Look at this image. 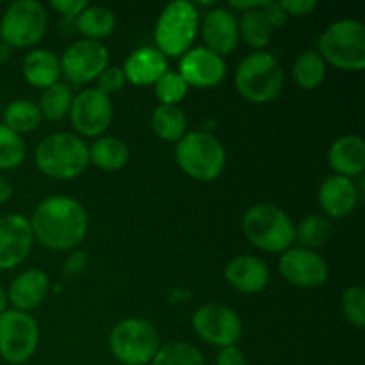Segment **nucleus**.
I'll return each instance as SVG.
<instances>
[{
	"mask_svg": "<svg viewBox=\"0 0 365 365\" xmlns=\"http://www.w3.org/2000/svg\"><path fill=\"white\" fill-rule=\"evenodd\" d=\"M59 63L61 73H64L68 82L84 86L98 78V75L109 66V50L100 41L81 39L64 50Z\"/></svg>",
	"mask_w": 365,
	"mask_h": 365,
	"instance_id": "obj_12",
	"label": "nucleus"
},
{
	"mask_svg": "<svg viewBox=\"0 0 365 365\" xmlns=\"http://www.w3.org/2000/svg\"><path fill=\"white\" fill-rule=\"evenodd\" d=\"M114 359L123 365H146L160 348L155 327L146 319H123L113 328L109 337Z\"/></svg>",
	"mask_w": 365,
	"mask_h": 365,
	"instance_id": "obj_8",
	"label": "nucleus"
},
{
	"mask_svg": "<svg viewBox=\"0 0 365 365\" xmlns=\"http://www.w3.org/2000/svg\"><path fill=\"white\" fill-rule=\"evenodd\" d=\"M38 103L31 100H14L4 110V125L16 134H29L41 123Z\"/></svg>",
	"mask_w": 365,
	"mask_h": 365,
	"instance_id": "obj_29",
	"label": "nucleus"
},
{
	"mask_svg": "<svg viewBox=\"0 0 365 365\" xmlns=\"http://www.w3.org/2000/svg\"><path fill=\"white\" fill-rule=\"evenodd\" d=\"M50 6L57 11L59 14H63L68 20H77L78 14L89 6L86 0H52Z\"/></svg>",
	"mask_w": 365,
	"mask_h": 365,
	"instance_id": "obj_38",
	"label": "nucleus"
},
{
	"mask_svg": "<svg viewBox=\"0 0 365 365\" xmlns=\"http://www.w3.org/2000/svg\"><path fill=\"white\" fill-rule=\"evenodd\" d=\"M152 365H205L202 351L189 342H168L155 353Z\"/></svg>",
	"mask_w": 365,
	"mask_h": 365,
	"instance_id": "obj_32",
	"label": "nucleus"
},
{
	"mask_svg": "<svg viewBox=\"0 0 365 365\" xmlns=\"http://www.w3.org/2000/svg\"><path fill=\"white\" fill-rule=\"evenodd\" d=\"M200 25V13L187 0L170 2L159 14L155 25L157 50L168 57H180L195 43Z\"/></svg>",
	"mask_w": 365,
	"mask_h": 365,
	"instance_id": "obj_7",
	"label": "nucleus"
},
{
	"mask_svg": "<svg viewBox=\"0 0 365 365\" xmlns=\"http://www.w3.org/2000/svg\"><path fill=\"white\" fill-rule=\"evenodd\" d=\"M317 198L327 216L341 220L355 210L359 203V189L351 178L331 175L321 184Z\"/></svg>",
	"mask_w": 365,
	"mask_h": 365,
	"instance_id": "obj_20",
	"label": "nucleus"
},
{
	"mask_svg": "<svg viewBox=\"0 0 365 365\" xmlns=\"http://www.w3.org/2000/svg\"><path fill=\"white\" fill-rule=\"evenodd\" d=\"M34 242L31 223L20 214L0 217V269H13L29 257Z\"/></svg>",
	"mask_w": 365,
	"mask_h": 365,
	"instance_id": "obj_15",
	"label": "nucleus"
},
{
	"mask_svg": "<svg viewBox=\"0 0 365 365\" xmlns=\"http://www.w3.org/2000/svg\"><path fill=\"white\" fill-rule=\"evenodd\" d=\"M178 73L187 82V86L209 89L223 81L227 75V64H225L223 57L210 52L205 46H196L182 56Z\"/></svg>",
	"mask_w": 365,
	"mask_h": 365,
	"instance_id": "obj_16",
	"label": "nucleus"
},
{
	"mask_svg": "<svg viewBox=\"0 0 365 365\" xmlns=\"http://www.w3.org/2000/svg\"><path fill=\"white\" fill-rule=\"evenodd\" d=\"M278 267H280L282 277L299 289L321 287L327 284L328 274H330L328 264L324 262L323 257L314 250L302 248V246H294L282 253Z\"/></svg>",
	"mask_w": 365,
	"mask_h": 365,
	"instance_id": "obj_14",
	"label": "nucleus"
},
{
	"mask_svg": "<svg viewBox=\"0 0 365 365\" xmlns=\"http://www.w3.org/2000/svg\"><path fill=\"white\" fill-rule=\"evenodd\" d=\"M71 125L86 138H98L113 121V103L100 89L89 88L73 96L70 107Z\"/></svg>",
	"mask_w": 365,
	"mask_h": 365,
	"instance_id": "obj_13",
	"label": "nucleus"
},
{
	"mask_svg": "<svg viewBox=\"0 0 365 365\" xmlns=\"http://www.w3.org/2000/svg\"><path fill=\"white\" fill-rule=\"evenodd\" d=\"M127 78H125V73L121 68L118 66H107L102 73L98 75V88L103 95L109 96L110 93L120 91L125 86Z\"/></svg>",
	"mask_w": 365,
	"mask_h": 365,
	"instance_id": "obj_36",
	"label": "nucleus"
},
{
	"mask_svg": "<svg viewBox=\"0 0 365 365\" xmlns=\"http://www.w3.org/2000/svg\"><path fill=\"white\" fill-rule=\"evenodd\" d=\"M192 328L202 341L217 348L235 346L242 335V321L235 310L221 303L200 307L192 316Z\"/></svg>",
	"mask_w": 365,
	"mask_h": 365,
	"instance_id": "obj_11",
	"label": "nucleus"
},
{
	"mask_svg": "<svg viewBox=\"0 0 365 365\" xmlns=\"http://www.w3.org/2000/svg\"><path fill=\"white\" fill-rule=\"evenodd\" d=\"M175 159L187 177L198 182H212L223 173L227 153L220 139L203 130L185 132L177 143Z\"/></svg>",
	"mask_w": 365,
	"mask_h": 365,
	"instance_id": "obj_5",
	"label": "nucleus"
},
{
	"mask_svg": "<svg viewBox=\"0 0 365 365\" xmlns=\"http://www.w3.org/2000/svg\"><path fill=\"white\" fill-rule=\"evenodd\" d=\"M46 11L36 0L13 2L0 20L2 43L13 48H29L45 36Z\"/></svg>",
	"mask_w": 365,
	"mask_h": 365,
	"instance_id": "obj_9",
	"label": "nucleus"
},
{
	"mask_svg": "<svg viewBox=\"0 0 365 365\" xmlns=\"http://www.w3.org/2000/svg\"><path fill=\"white\" fill-rule=\"evenodd\" d=\"M216 365H246V356L237 346L221 348L216 356Z\"/></svg>",
	"mask_w": 365,
	"mask_h": 365,
	"instance_id": "obj_39",
	"label": "nucleus"
},
{
	"mask_svg": "<svg viewBox=\"0 0 365 365\" xmlns=\"http://www.w3.org/2000/svg\"><path fill=\"white\" fill-rule=\"evenodd\" d=\"M342 312L349 324L364 328L365 324V291L362 285H351L342 294Z\"/></svg>",
	"mask_w": 365,
	"mask_h": 365,
	"instance_id": "obj_35",
	"label": "nucleus"
},
{
	"mask_svg": "<svg viewBox=\"0 0 365 365\" xmlns=\"http://www.w3.org/2000/svg\"><path fill=\"white\" fill-rule=\"evenodd\" d=\"M168 71V59L155 46H141L127 57L125 78L134 86H152Z\"/></svg>",
	"mask_w": 365,
	"mask_h": 365,
	"instance_id": "obj_21",
	"label": "nucleus"
},
{
	"mask_svg": "<svg viewBox=\"0 0 365 365\" xmlns=\"http://www.w3.org/2000/svg\"><path fill=\"white\" fill-rule=\"evenodd\" d=\"M202 38L205 48L217 53L220 57L228 56L237 48L239 43V27L234 13L225 7H216L203 16Z\"/></svg>",
	"mask_w": 365,
	"mask_h": 365,
	"instance_id": "obj_17",
	"label": "nucleus"
},
{
	"mask_svg": "<svg viewBox=\"0 0 365 365\" xmlns=\"http://www.w3.org/2000/svg\"><path fill=\"white\" fill-rule=\"evenodd\" d=\"M331 235V223L327 216L309 214L294 227V237L302 242V248H321L328 242Z\"/></svg>",
	"mask_w": 365,
	"mask_h": 365,
	"instance_id": "obj_31",
	"label": "nucleus"
},
{
	"mask_svg": "<svg viewBox=\"0 0 365 365\" xmlns=\"http://www.w3.org/2000/svg\"><path fill=\"white\" fill-rule=\"evenodd\" d=\"M48 291V274L41 269H27L11 282L7 302L14 307V310L31 312L45 302Z\"/></svg>",
	"mask_w": 365,
	"mask_h": 365,
	"instance_id": "obj_19",
	"label": "nucleus"
},
{
	"mask_svg": "<svg viewBox=\"0 0 365 365\" xmlns=\"http://www.w3.org/2000/svg\"><path fill=\"white\" fill-rule=\"evenodd\" d=\"M88 266V255L84 252H75L68 257L66 264H64V271L68 274H78L86 269Z\"/></svg>",
	"mask_w": 365,
	"mask_h": 365,
	"instance_id": "obj_40",
	"label": "nucleus"
},
{
	"mask_svg": "<svg viewBox=\"0 0 365 365\" xmlns=\"http://www.w3.org/2000/svg\"><path fill=\"white\" fill-rule=\"evenodd\" d=\"M237 91L252 103H269L284 89V71L269 52H253L239 63L235 71Z\"/></svg>",
	"mask_w": 365,
	"mask_h": 365,
	"instance_id": "obj_4",
	"label": "nucleus"
},
{
	"mask_svg": "<svg viewBox=\"0 0 365 365\" xmlns=\"http://www.w3.org/2000/svg\"><path fill=\"white\" fill-rule=\"evenodd\" d=\"M152 128L163 141L178 143L187 130V120L178 106H159L152 114Z\"/></svg>",
	"mask_w": 365,
	"mask_h": 365,
	"instance_id": "obj_27",
	"label": "nucleus"
},
{
	"mask_svg": "<svg viewBox=\"0 0 365 365\" xmlns=\"http://www.w3.org/2000/svg\"><path fill=\"white\" fill-rule=\"evenodd\" d=\"M292 77L302 89H316L327 77V63L316 50H303L292 64Z\"/></svg>",
	"mask_w": 365,
	"mask_h": 365,
	"instance_id": "obj_28",
	"label": "nucleus"
},
{
	"mask_svg": "<svg viewBox=\"0 0 365 365\" xmlns=\"http://www.w3.org/2000/svg\"><path fill=\"white\" fill-rule=\"evenodd\" d=\"M77 31H81L86 36V39L100 41L102 38H107L116 29V16L110 9L103 6H88L75 20Z\"/></svg>",
	"mask_w": 365,
	"mask_h": 365,
	"instance_id": "obj_26",
	"label": "nucleus"
},
{
	"mask_svg": "<svg viewBox=\"0 0 365 365\" xmlns=\"http://www.w3.org/2000/svg\"><path fill=\"white\" fill-rule=\"evenodd\" d=\"M88 152L89 163L95 164L98 170L103 171L121 170L128 163V157H130V150H128L127 143L121 141L120 138H113V135L98 138L89 146Z\"/></svg>",
	"mask_w": 365,
	"mask_h": 365,
	"instance_id": "obj_24",
	"label": "nucleus"
},
{
	"mask_svg": "<svg viewBox=\"0 0 365 365\" xmlns=\"http://www.w3.org/2000/svg\"><path fill=\"white\" fill-rule=\"evenodd\" d=\"M269 2L271 0H245V2H239V0H230V7L246 13V11H253V9H260V7H266Z\"/></svg>",
	"mask_w": 365,
	"mask_h": 365,
	"instance_id": "obj_41",
	"label": "nucleus"
},
{
	"mask_svg": "<svg viewBox=\"0 0 365 365\" xmlns=\"http://www.w3.org/2000/svg\"><path fill=\"white\" fill-rule=\"evenodd\" d=\"M21 71L29 84L39 89H46L59 82L61 63L56 53L50 50L36 48L25 56Z\"/></svg>",
	"mask_w": 365,
	"mask_h": 365,
	"instance_id": "obj_23",
	"label": "nucleus"
},
{
	"mask_svg": "<svg viewBox=\"0 0 365 365\" xmlns=\"http://www.w3.org/2000/svg\"><path fill=\"white\" fill-rule=\"evenodd\" d=\"M319 56L324 63L349 71L365 68V25L359 20H339L319 38Z\"/></svg>",
	"mask_w": 365,
	"mask_h": 365,
	"instance_id": "obj_6",
	"label": "nucleus"
},
{
	"mask_svg": "<svg viewBox=\"0 0 365 365\" xmlns=\"http://www.w3.org/2000/svg\"><path fill=\"white\" fill-rule=\"evenodd\" d=\"M13 196V185L6 177L0 175V203H6Z\"/></svg>",
	"mask_w": 365,
	"mask_h": 365,
	"instance_id": "obj_42",
	"label": "nucleus"
},
{
	"mask_svg": "<svg viewBox=\"0 0 365 365\" xmlns=\"http://www.w3.org/2000/svg\"><path fill=\"white\" fill-rule=\"evenodd\" d=\"M246 239L267 253H284L294 242V223L285 210L271 203H257L242 217Z\"/></svg>",
	"mask_w": 365,
	"mask_h": 365,
	"instance_id": "obj_3",
	"label": "nucleus"
},
{
	"mask_svg": "<svg viewBox=\"0 0 365 365\" xmlns=\"http://www.w3.org/2000/svg\"><path fill=\"white\" fill-rule=\"evenodd\" d=\"M328 163L335 175L346 178L360 177L365 170V141L356 134L335 139L328 152Z\"/></svg>",
	"mask_w": 365,
	"mask_h": 365,
	"instance_id": "obj_22",
	"label": "nucleus"
},
{
	"mask_svg": "<svg viewBox=\"0 0 365 365\" xmlns=\"http://www.w3.org/2000/svg\"><path fill=\"white\" fill-rule=\"evenodd\" d=\"M9 46L6 45V43L0 41V61H6L7 57H9Z\"/></svg>",
	"mask_w": 365,
	"mask_h": 365,
	"instance_id": "obj_44",
	"label": "nucleus"
},
{
	"mask_svg": "<svg viewBox=\"0 0 365 365\" xmlns=\"http://www.w3.org/2000/svg\"><path fill=\"white\" fill-rule=\"evenodd\" d=\"M189 86L178 71L168 70L155 82V96L160 106H178L187 96Z\"/></svg>",
	"mask_w": 365,
	"mask_h": 365,
	"instance_id": "obj_34",
	"label": "nucleus"
},
{
	"mask_svg": "<svg viewBox=\"0 0 365 365\" xmlns=\"http://www.w3.org/2000/svg\"><path fill=\"white\" fill-rule=\"evenodd\" d=\"M71 102H73V95H71L70 86H66L64 82H56L43 91L38 107L41 118H46L50 121H59L66 114H70Z\"/></svg>",
	"mask_w": 365,
	"mask_h": 365,
	"instance_id": "obj_30",
	"label": "nucleus"
},
{
	"mask_svg": "<svg viewBox=\"0 0 365 365\" xmlns=\"http://www.w3.org/2000/svg\"><path fill=\"white\" fill-rule=\"evenodd\" d=\"M267 6H269V4H267ZM266 7H260V9H253V11H246V13H242L241 21H239L237 25L239 34L245 38V41L248 43L250 46H253V48L257 50L269 45L271 36H273V31H274Z\"/></svg>",
	"mask_w": 365,
	"mask_h": 365,
	"instance_id": "obj_25",
	"label": "nucleus"
},
{
	"mask_svg": "<svg viewBox=\"0 0 365 365\" xmlns=\"http://www.w3.org/2000/svg\"><path fill=\"white\" fill-rule=\"evenodd\" d=\"M38 170L56 180L81 177L89 166V152L78 135L56 132L43 139L34 153Z\"/></svg>",
	"mask_w": 365,
	"mask_h": 365,
	"instance_id": "obj_2",
	"label": "nucleus"
},
{
	"mask_svg": "<svg viewBox=\"0 0 365 365\" xmlns=\"http://www.w3.org/2000/svg\"><path fill=\"white\" fill-rule=\"evenodd\" d=\"M39 327L32 316L20 310L0 314V356L11 365L25 364L38 349Z\"/></svg>",
	"mask_w": 365,
	"mask_h": 365,
	"instance_id": "obj_10",
	"label": "nucleus"
},
{
	"mask_svg": "<svg viewBox=\"0 0 365 365\" xmlns=\"http://www.w3.org/2000/svg\"><path fill=\"white\" fill-rule=\"evenodd\" d=\"M7 291L0 285V314H4L7 310Z\"/></svg>",
	"mask_w": 365,
	"mask_h": 365,
	"instance_id": "obj_43",
	"label": "nucleus"
},
{
	"mask_svg": "<svg viewBox=\"0 0 365 365\" xmlns=\"http://www.w3.org/2000/svg\"><path fill=\"white\" fill-rule=\"evenodd\" d=\"M29 223L34 239L45 248L64 252L75 248L86 237L89 217L77 200L56 195L45 198L36 207Z\"/></svg>",
	"mask_w": 365,
	"mask_h": 365,
	"instance_id": "obj_1",
	"label": "nucleus"
},
{
	"mask_svg": "<svg viewBox=\"0 0 365 365\" xmlns=\"http://www.w3.org/2000/svg\"><path fill=\"white\" fill-rule=\"evenodd\" d=\"M225 278L239 292L257 294L269 284V267L259 257L237 255L225 267Z\"/></svg>",
	"mask_w": 365,
	"mask_h": 365,
	"instance_id": "obj_18",
	"label": "nucleus"
},
{
	"mask_svg": "<svg viewBox=\"0 0 365 365\" xmlns=\"http://www.w3.org/2000/svg\"><path fill=\"white\" fill-rule=\"evenodd\" d=\"M280 9L289 16H309L317 9L316 0H282Z\"/></svg>",
	"mask_w": 365,
	"mask_h": 365,
	"instance_id": "obj_37",
	"label": "nucleus"
},
{
	"mask_svg": "<svg viewBox=\"0 0 365 365\" xmlns=\"http://www.w3.org/2000/svg\"><path fill=\"white\" fill-rule=\"evenodd\" d=\"M25 160V143L20 134L0 123V170H14Z\"/></svg>",
	"mask_w": 365,
	"mask_h": 365,
	"instance_id": "obj_33",
	"label": "nucleus"
}]
</instances>
